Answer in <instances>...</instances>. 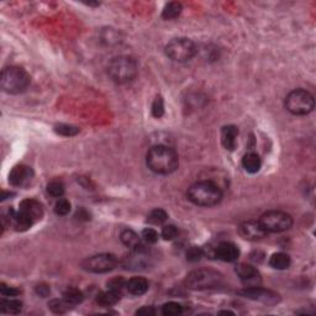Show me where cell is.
<instances>
[{"instance_id": "11", "label": "cell", "mask_w": 316, "mask_h": 316, "mask_svg": "<svg viewBox=\"0 0 316 316\" xmlns=\"http://www.w3.org/2000/svg\"><path fill=\"white\" fill-rule=\"evenodd\" d=\"M236 274L240 276L241 282L246 287H258L262 282L260 272L253 266L246 263H240L235 267Z\"/></svg>"}, {"instance_id": "32", "label": "cell", "mask_w": 316, "mask_h": 316, "mask_svg": "<svg viewBox=\"0 0 316 316\" xmlns=\"http://www.w3.org/2000/svg\"><path fill=\"white\" fill-rule=\"evenodd\" d=\"M152 114L157 118L162 117L163 114H165V103H163V99L161 98V96H157L156 100L153 102V105H152Z\"/></svg>"}, {"instance_id": "16", "label": "cell", "mask_w": 316, "mask_h": 316, "mask_svg": "<svg viewBox=\"0 0 316 316\" xmlns=\"http://www.w3.org/2000/svg\"><path fill=\"white\" fill-rule=\"evenodd\" d=\"M19 210L23 211L24 214L27 215L33 224L37 223L44 216V208H42L41 203L35 199H25L20 203Z\"/></svg>"}, {"instance_id": "36", "label": "cell", "mask_w": 316, "mask_h": 316, "mask_svg": "<svg viewBox=\"0 0 316 316\" xmlns=\"http://www.w3.org/2000/svg\"><path fill=\"white\" fill-rule=\"evenodd\" d=\"M124 287H126V282L123 278H114L111 281H109L108 288L109 289H114L117 291H123Z\"/></svg>"}, {"instance_id": "22", "label": "cell", "mask_w": 316, "mask_h": 316, "mask_svg": "<svg viewBox=\"0 0 316 316\" xmlns=\"http://www.w3.org/2000/svg\"><path fill=\"white\" fill-rule=\"evenodd\" d=\"M269 266L278 270L289 268L290 257L287 253H283V252H278V253L272 254V257L269 258Z\"/></svg>"}, {"instance_id": "18", "label": "cell", "mask_w": 316, "mask_h": 316, "mask_svg": "<svg viewBox=\"0 0 316 316\" xmlns=\"http://www.w3.org/2000/svg\"><path fill=\"white\" fill-rule=\"evenodd\" d=\"M239 129L233 125H227L221 130V144L226 150L233 151L236 148Z\"/></svg>"}, {"instance_id": "27", "label": "cell", "mask_w": 316, "mask_h": 316, "mask_svg": "<svg viewBox=\"0 0 316 316\" xmlns=\"http://www.w3.org/2000/svg\"><path fill=\"white\" fill-rule=\"evenodd\" d=\"M71 306L73 305H71L68 302H66L65 299L62 300L54 299L48 303V308L52 310L54 314H65V312H67L69 309H71Z\"/></svg>"}, {"instance_id": "25", "label": "cell", "mask_w": 316, "mask_h": 316, "mask_svg": "<svg viewBox=\"0 0 316 316\" xmlns=\"http://www.w3.org/2000/svg\"><path fill=\"white\" fill-rule=\"evenodd\" d=\"M63 299H65L66 302H68L71 305H77V304H81L83 302L84 295L77 288H68V289H66L65 293H63Z\"/></svg>"}, {"instance_id": "31", "label": "cell", "mask_w": 316, "mask_h": 316, "mask_svg": "<svg viewBox=\"0 0 316 316\" xmlns=\"http://www.w3.org/2000/svg\"><path fill=\"white\" fill-rule=\"evenodd\" d=\"M65 185H63V183H61V182H51V183L47 185L48 194L54 198H62L63 194H65Z\"/></svg>"}, {"instance_id": "28", "label": "cell", "mask_w": 316, "mask_h": 316, "mask_svg": "<svg viewBox=\"0 0 316 316\" xmlns=\"http://www.w3.org/2000/svg\"><path fill=\"white\" fill-rule=\"evenodd\" d=\"M183 312V306L181 304L169 302L162 306V314L166 316H175Z\"/></svg>"}, {"instance_id": "30", "label": "cell", "mask_w": 316, "mask_h": 316, "mask_svg": "<svg viewBox=\"0 0 316 316\" xmlns=\"http://www.w3.org/2000/svg\"><path fill=\"white\" fill-rule=\"evenodd\" d=\"M69 211H71V203L65 198H60L54 205V212L60 216H65V215L69 214Z\"/></svg>"}, {"instance_id": "4", "label": "cell", "mask_w": 316, "mask_h": 316, "mask_svg": "<svg viewBox=\"0 0 316 316\" xmlns=\"http://www.w3.org/2000/svg\"><path fill=\"white\" fill-rule=\"evenodd\" d=\"M29 73L17 66H10L3 69L0 87L8 94H21L30 86Z\"/></svg>"}, {"instance_id": "26", "label": "cell", "mask_w": 316, "mask_h": 316, "mask_svg": "<svg viewBox=\"0 0 316 316\" xmlns=\"http://www.w3.org/2000/svg\"><path fill=\"white\" fill-rule=\"evenodd\" d=\"M168 219V214L163 209H154L147 216V223L151 225H162Z\"/></svg>"}, {"instance_id": "21", "label": "cell", "mask_w": 316, "mask_h": 316, "mask_svg": "<svg viewBox=\"0 0 316 316\" xmlns=\"http://www.w3.org/2000/svg\"><path fill=\"white\" fill-rule=\"evenodd\" d=\"M121 299V291L114 290V289H108L106 291L98 294L96 297V303L102 306H112L115 304L118 303V300Z\"/></svg>"}, {"instance_id": "17", "label": "cell", "mask_w": 316, "mask_h": 316, "mask_svg": "<svg viewBox=\"0 0 316 316\" xmlns=\"http://www.w3.org/2000/svg\"><path fill=\"white\" fill-rule=\"evenodd\" d=\"M120 240L121 242L131 251L145 250L144 240H142V237H140L135 231L129 229L124 230L120 235Z\"/></svg>"}, {"instance_id": "2", "label": "cell", "mask_w": 316, "mask_h": 316, "mask_svg": "<svg viewBox=\"0 0 316 316\" xmlns=\"http://www.w3.org/2000/svg\"><path fill=\"white\" fill-rule=\"evenodd\" d=\"M188 199L198 206L210 208L218 205L223 200V191L214 182L200 181L188 189Z\"/></svg>"}, {"instance_id": "19", "label": "cell", "mask_w": 316, "mask_h": 316, "mask_svg": "<svg viewBox=\"0 0 316 316\" xmlns=\"http://www.w3.org/2000/svg\"><path fill=\"white\" fill-rule=\"evenodd\" d=\"M150 284H148L147 279L142 278V276H133L129 282H126V289L132 295L140 297L147 293Z\"/></svg>"}, {"instance_id": "7", "label": "cell", "mask_w": 316, "mask_h": 316, "mask_svg": "<svg viewBox=\"0 0 316 316\" xmlns=\"http://www.w3.org/2000/svg\"><path fill=\"white\" fill-rule=\"evenodd\" d=\"M165 52L168 58L174 62L183 63L190 61L198 52L196 45L187 37L173 38L166 45Z\"/></svg>"}, {"instance_id": "24", "label": "cell", "mask_w": 316, "mask_h": 316, "mask_svg": "<svg viewBox=\"0 0 316 316\" xmlns=\"http://www.w3.org/2000/svg\"><path fill=\"white\" fill-rule=\"evenodd\" d=\"M182 10H183V7H182L181 3L178 2L168 3V4L165 7V9H163L162 17L165 20H173L181 15Z\"/></svg>"}, {"instance_id": "33", "label": "cell", "mask_w": 316, "mask_h": 316, "mask_svg": "<svg viewBox=\"0 0 316 316\" xmlns=\"http://www.w3.org/2000/svg\"><path fill=\"white\" fill-rule=\"evenodd\" d=\"M203 256H204V251L200 247H196V246H193L187 251V260L189 262H198V261L202 260Z\"/></svg>"}, {"instance_id": "20", "label": "cell", "mask_w": 316, "mask_h": 316, "mask_svg": "<svg viewBox=\"0 0 316 316\" xmlns=\"http://www.w3.org/2000/svg\"><path fill=\"white\" fill-rule=\"evenodd\" d=\"M242 167L245 168V171L251 174L260 172L261 167H262V161H261L260 156L254 152H250V153L245 154L242 158Z\"/></svg>"}, {"instance_id": "10", "label": "cell", "mask_w": 316, "mask_h": 316, "mask_svg": "<svg viewBox=\"0 0 316 316\" xmlns=\"http://www.w3.org/2000/svg\"><path fill=\"white\" fill-rule=\"evenodd\" d=\"M239 294L247 298V299L266 304V305H275V304L281 302V297H279L278 293L269 289H264V288H261L260 285L258 287H246L245 289L240 290Z\"/></svg>"}, {"instance_id": "34", "label": "cell", "mask_w": 316, "mask_h": 316, "mask_svg": "<svg viewBox=\"0 0 316 316\" xmlns=\"http://www.w3.org/2000/svg\"><path fill=\"white\" fill-rule=\"evenodd\" d=\"M142 240H144V242H146V244L148 245H152V244H156V242L158 241V232L156 230L153 229H145L144 231H142Z\"/></svg>"}, {"instance_id": "14", "label": "cell", "mask_w": 316, "mask_h": 316, "mask_svg": "<svg viewBox=\"0 0 316 316\" xmlns=\"http://www.w3.org/2000/svg\"><path fill=\"white\" fill-rule=\"evenodd\" d=\"M131 252L132 253L124 260V267H125V268L139 270V269H146L148 266H150L151 257L148 256L146 248L141 251H131Z\"/></svg>"}, {"instance_id": "6", "label": "cell", "mask_w": 316, "mask_h": 316, "mask_svg": "<svg viewBox=\"0 0 316 316\" xmlns=\"http://www.w3.org/2000/svg\"><path fill=\"white\" fill-rule=\"evenodd\" d=\"M285 109L295 116H305L314 110L315 99L311 93L304 89H295L285 98Z\"/></svg>"}, {"instance_id": "41", "label": "cell", "mask_w": 316, "mask_h": 316, "mask_svg": "<svg viewBox=\"0 0 316 316\" xmlns=\"http://www.w3.org/2000/svg\"><path fill=\"white\" fill-rule=\"evenodd\" d=\"M219 314H231V315H233V312H231V311H229V310H227V311H220V312H219Z\"/></svg>"}, {"instance_id": "8", "label": "cell", "mask_w": 316, "mask_h": 316, "mask_svg": "<svg viewBox=\"0 0 316 316\" xmlns=\"http://www.w3.org/2000/svg\"><path fill=\"white\" fill-rule=\"evenodd\" d=\"M260 224L267 233H279L288 231L293 226V218L281 210H269L261 215Z\"/></svg>"}, {"instance_id": "1", "label": "cell", "mask_w": 316, "mask_h": 316, "mask_svg": "<svg viewBox=\"0 0 316 316\" xmlns=\"http://www.w3.org/2000/svg\"><path fill=\"white\" fill-rule=\"evenodd\" d=\"M146 163L152 172L157 174H171L179 166L178 153L165 145H157L150 148L146 156Z\"/></svg>"}, {"instance_id": "12", "label": "cell", "mask_w": 316, "mask_h": 316, "mask_svg": "<svg viewBox=\"0 0 316 316\" xmlns=\"http://www.w3.org/2000/svg\"><path fill=\"white\" fill-rule=\"evenodd\" d=\"M239 232L241 237L248 241H260L267 236V232L264 231L260 221H245L240 225Z\"/></svg>"}, {"instance_id": "39", "label": "cell", "mask_w": 316, "mask_h": 316, "mask_svg": "<svg viewBox=\"0 0 316 316\" xmlns=\"http://www.w3.org/2000/svg\"><path fill=\"white\" fill-rule=\"evenodd\" d=\"M156 314V310H154L152 306H142L141 309H139L137 311H136V315H154Z\"/></svg>"}, {"instance_id": "15", "label": "cell", "mask_w": 316, "mask_h": 316, "mask_svg": "<svg viewBox=\"0 0 316 316\" xmlns=\"http://www.w3.org/2000/svg\"><path fill=\"white\" fill-rule=\"evenodd\" d=\"M214 256L224 262H235L240 257V250L232 242L223 241L214 248Z\"/></svg>"}, {"instance_id": "37", "label": "cell", "mask_w": 316, "mask_h": 316, "mask_svg": "<svg viewBox=\"0 0 316 316\" xmlns=\"http://www.w3.org/2000/svg\"><path fill=\"white\" fill-rule=\"evenodd\" d=\"M0 293L3 297H16L20 293V290L15 289L13 287H7L5 284H2L0 287Z\"/></svg>"}, {"instance_id": "5", "label": "cell", "mask_w": 316, "mask_h": 316, "mask_svg": "<svg viewBox=\"0 0 316 316\" xmlns=\"http://www.w3.org/2000/svg\"><path fill=\"white\" fill-rule=\"evenodd\" d=\"M223 274L210 268H199L190 272L185 278V287L191 290H209L223 284Z\"/></svg>"}, {"instance_id": "29", "label": "cell", "mask_w": 316, "mask_h": 316, "mask_svg": "<svg viewBox=\"0 0 316 316\" xmlns=\"http://www.w3.org/2000/svg\"><path fill=\"white\" fill-rule=\"evenodd\" d=\"M54 131L58 133V135L66 136V137H71V136L77 135L79 132V129L75 126L67 125V124H60V125L54 126Z\"/></svg>"}, {"instance_id": "40", "label": "cell", "mask_w": 316, "mask_h": 316, "mask_svg": "<svg viewBox=\"0 0 316 316\" xmlns=\"http://www.w3.org/2000/svg\"><path fill=\"white\" fill-rule=\"evenodd\" d=\"M75 218L79 219V220H89V214H88L87 210H84V209H81V210L77 211V215H75Z\"/></svg>"}, {"instance_id": "13", "label": "cell", "mask_w": 316, "mask_h": 316, "mask_svg": "<svg viewBox=\"0 0 316 316\" xmlns=\"http://www.w3.org/2000/svg\"><path fill=\"white\" fill-rule=\"evenodd\" d=\"M33 178V171L30 167L20 165L14 167L9 174V182L14 187H26Z\"/></svg>"}, {"instance_id": "38", "label": "cell", "mask_w": 316, "mask_h": 316, "mask_svg": "<svg viewBox=\"0 0 316 316\" xmlns=\"http://www.w3.org/2000/svg\"><path fill=\"white\" fill-rule=\"evenodd\" d=\"M36 293H37L40 297L46 298V297L50 295L51 289H50V287H48V285H46V284H40V285H37V287H36Z\"/></svg>"}, {"instance_id": "35", "label": "cell", "mask_w": 316, "mask_h": 316, "mask_svg": "<svg viewBox=\"0 0 316 316\" xmlns=\"http://www.w3.org/2000/svg\"><path fill=\"white\" fill-rule=\"evenodd\" d=\"M177 236H178V230L174 225H167V226L163 227L162 237L165 240H167V241L174 240Z\"/></svg>"}, {"instance_id": "3", "label": "cell", "mask_w": 316, "mask_h": 316, "mask_svg": "<svg viewBox=\"0 0 316 316\" xmlns=\"http://www.w3.org/2000/svg\"><path fill=\"white\" fill-rule=\"evenodd\" d=\"M139 66L131 56H117L108 65V74L112 82L117 84H126L136 78Z\"/></svg>"}, {"instance_id": "23", "label": "cell", "mask_w": 316, "mask_h": 316, "mask_svg": "<svg viewBox=\"0 0 316 316\" xmlns=\"http://www.w3.org/2000/svg\"><path fill=\"white\" fill-rule=\"evenodd\" d=\"M0 310L4 314H19L23 310V303L14 299H2L0 302Z\"/></svg>"}, {"instance_id": "9", "label": "cell", "mask_w": 316, "mask_h": 316, "mask_svg": "<svg viewBox=\"0 0 316 316\" xmlns=\"http://www.w3.org/2000/svg\"><path fill=\"white\" fill-rule=\"evenodd\" d=\"M117 260L111 253H100L88 257L82 262V268L90 273H108L116 267Z\"/></svg>"}]
</instances>
